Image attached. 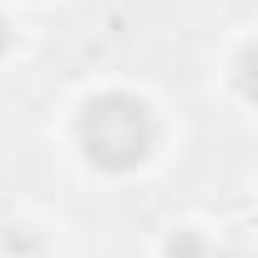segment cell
I'll return each instance as SVG.
<instances>
[{"instance_id":"obj_5","label":"cell","mask_w":258,"mask_h":258,"mask_svg":"<svg viewBox=\"0 0 258 258\" xmlns=\"http://www.w3.org/2000/svg\"><path fill=\"white\" fill-rule=\"evenodd\" d=\"M11 6H16V11H51L56 0H11Z\"/></svg>"},{"instance_id":"obj_4","label":"cell","mask_w":258,"mask_h":258,"mask_svg":"<svg viewBox=\"0 0 258 258\" xmlns=\"http://www.w3.org/2000/svg\"><path fill=\"white\" fill-rule=\"evenodd\" d=\"M26 46H31V31H26L21 11L11 6V0H0V71H11V66H21Z\"/></svg>"},{"instance_id":"obj_1","label":"cell","mask_w":258,"mask_h":258,"mask_svg":"<svg viewBox=\"0 0 258 258\" xmlns=\"http://www.w3.org/2000/svg\"><path fill=\"white\" fill-rule=\"evenodd\" d=\"M61 157L101 187H132L167 167L177 126L167 101L126 76H101L71 91V101L56 116Z\"/></svg>"},{"instance_id":"obj_3","label":"cell","mask_w":258,"mask_h":258,"mask_svg":"<svg viewBox=\"0 0 258 258\" xmlns=\"http://www.w3.org/2000/svg\"><path fill=\"white\" fill-rule=\"evenodd\" d=\"M218 248V228L203 218H172L152 238V258H213Z\"/></svg>"},{"instance_id":"obj_6","label":"cell","mask_w":258,"mask_h":258,"mask_svg":"<svg viewBox=\"0 0 258 258\" xmlns=\"http://www.w3.org/2000/svg\"><path fill=\"white\" fill-rule=\"evenodd\" d=\"M0 258H6V253H0Z\"/></svg>"},{"instance_id":"obj_2","label":"cell","mask_w":258,"mask_h":258,"mask_svg":"<svg viewBox=\"0 0 258 258\" xmlns=\"http://www.w3.org/2000/svg\"><path fill=\"white\" fill-rule=\"evenodd\" d=\"M218 96L238 111V116H248L253 111V26H238L223 46H218Z\"/></svg>"}]
</instances>
